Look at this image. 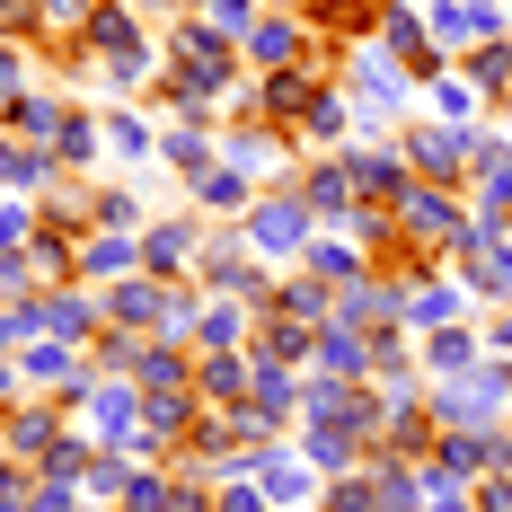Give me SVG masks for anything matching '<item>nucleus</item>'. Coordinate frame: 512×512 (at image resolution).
<instances>
[{
	"label": "nucleus",
	"mask_w": 512,
	"mask_h": 512,
	"mask_svg": "<svg viewBox=\"0 0 512 512\" xmlns=\"http://www.w3.org/2000/svg\"><path fill=\"white\" fill-rule=\"evenodd\" d=\"M407 221H415V230H442L451 204H442V195H407Z\"/></svg>",
	"instance_id": "1"
},
{
	"label": "nucleus",
	"mask_w": 512,
	"mask_h": 512,
	"mask_svg": "<svg viewBox=\"0 0 512 512\" xmlns=\"http://www.w3.org/2000/svg\"><path fill=\"white\" fill-rule=\"evenodd\" d=\"M256 239H265V248H292V239H301V221H292V212H265V221H256Z\"/></svg>",
	"instance_id": "2"
}]
</instances>
